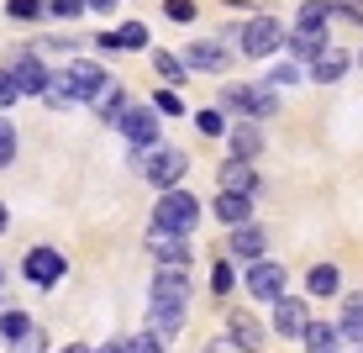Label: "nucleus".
Returning <instances> with one entry per match:
<instances>
[{
  "label": "nucleus",
  "instance_id": "obj_1",
  "mask_svg": "<svg viewBox=\"0 0 363 353\" xmlns=\"http://www.w3.org/2000/svg\"><path fill=\"white\" fill-rule=\"evenodd\" d=\"M195 222H200V200H195V195L164 190V200H153V232L184 237V232H195Z\"/></svg>",
  "mask_w": 363,
  "mask_h": 353
},
{
  "label": "nucleus",
  "instance_id": "obj_2",
  "mask_svg": "<svg viewBox=\"0 0 363 353\" xmlns=\"http://www.w3.org/2000/svg\"><path fill=\"white\" fill-rule=\"evenodd\" d=\"M221 106H232L237 116H247V121H264L279 111V95L264 90V85H227L221 90Z\"/></svg>",
  "mask_w": 363,
  "mask_h": 353
},
{
  "label": "nucleus",
  "instance_id": "obj_3",
  "mask_svg": "<svg viewBox=\"0 0 363 353\" xmlns=\"http://www.w3.org/2000/svg\"><path fill=\"white\" fill-rule=\"evenodd\" d=\"M284 43H290V32H284L274 16H253L242 27V37H237V48H242L247 58H269V53H279Z\"/></svg>",
  "mask_w": 363,
  "mask_h": 353
},
{
  "label": "nucleus",
  "instance_id": "obj_4",
  "mask_svg": "<svg viewBox=\"0 0 363 353\" xmlns=\"http://www.w3.org/2000/svg\"><path fill=\"white\" fill-rule=\"evenodd\" d=\"M184 300H190L184 269H158L153 285H147V311H184Z\"/></svg>",
  "mask_w": 363,
  "mask_h": 353
},
{
  "label": "nucleus",
  "instance_id": "obj_5",
  "mask_svg": "<svg viewBox=\"0 0 363 353\" xmlns=\"http://www.w3.org/2000/svg\"><path fill=\"white\" fill-rule=\"evenodd\" d=\"M184 169H190V158H184L179 148H153V153H143V174L158 190H174V185L184 180Z\"/></svg>",
  "mask_w": 363,
  "mask_h": 353
},
{
  "label": "nucleus",
  "instance_id": "obj_6",
  "mask_svg": "<svg viewBox=\"0 0 363 353\" xmlns=\"http://www.w3.org/2000/svg\"><path fill=\"white\" fill-rule=\"evenodd\" d=\"M58 80L69 85L74 100H100V95H106V69L90 64V58H74L69 69H58Z\"/></svg>",
  "mask_w": 363,
  "mask_h": 353
},
{
  "label": "nucleus",
  "instance_id": "obj_7",
  "mask_svg": "<svg viewBox=\"0 0 363 353\" xmlns=\"http://www.w3.org/2000/svg\"><path fill=\"white\" fill-rule=\"evenodd\" d=\"M121 137H127L137 153H153V148H158V116H153V106H127V116H121Z\"/></svg>",
  "mask_w": 363,
  "mask_h": 353
},
{
  "label": "nucleus",
  "instance_id": "obj_8",
  "mask_svg": "<svg viewBox=\"0 0 363 353\" xmlns=\"http://www.w3.org/2000/svg\"><path fill=\"white\" fill-rule=\"evenodd\" d=\"M21 269H27V280H32V285H43V290H48V285H58V280H64V269H69V264H64V254H58V248H32Z\"/></svg>",
  "mask_w": 363,
  "mask_h": 353
},
{
  "label": "nucleus",
  "instance_id": "obj_9",
  "mask_svg": "<svg viewBox=\"0 0 363 353\" xmlns=\"http://www.w3.org/2000/svg\"><path fill=\"white\" fill-rule=\"evenodd\" d=\"M247 290H253L258 300H284V269L279 264H269V259H258V264H247Z\"/></svg>",
  "mask_w": 363,
  "mask_h": 353
},
{
  "label": "nucleus",
  "instance_id": "obj_10",
  "mask_svg": "<svg viewBox=\"0 0 363 353\" xmlns=\"http://www.w3.org/2000/svg\"><path fill=\"white\" fill-rule=\"evenodd\" d=\"M6 74L16 80V90H21V95H43V90H48V80H53V74L37 64V53H16V58L6 64Z\"/></svg>",
  "mask_w": 363,
  "mask_h": 353
},
{
  "label": "nucleus",
  "instance_id": "obj_11",
  "mask_svg": "<svg viewBox=\"0 0 363 353\" xmlns=\"http://www.w3.org/2000/svg\"><path fill=\"white\" fill-rule=\"evenodd\" d=\"M179 64H184V69H200V74H227V69H232V53H227L221 43H190Z\"/></svg>",
  "mask_w": 363,
  "mask_h": 353
},
{
  "label": "nucleus",
  "instance_id": "obj_12",
  "mask_svg": "<svg viewBox=\"0 0 363 353\" xmlns=\"http://www.w3.org/2000/svg\"><path fill=\"white\" fill-rule=\"evenodd\" d=\"M274 327H279V337H306V327H311L306 300H295V295L274 300Z\"/></svg>",
  "mask_w": 363,
  "mask_h": 353
},
{
  "label": "nucleus",
  "instance_id": "obj_13",
  "mask_svg": "<svg viewBox=\"0 0 363 353\" xmlns=\"http://www.w3.org/2000/svg\"><path fill=\"white\" fill-rule=\"evenodd\" d=\"M227 343L232 348H242V353H264V327H258L253 317H247V311H237V317H227Z\"/></svg>",
  "mask_w": 363,
  "mask_h": 353
},
{
  "label": "nucleus",
  "instance_id": "obj_14",
  "mask_svg": "<svg viewBox=\"0 0 363 353\" xmlns=\"http://www.w3.org/2000/svg\"><path fill=\"white\" fill-rule=\"evenodd\" d=\"M253 190H258L253 163H237V158L221 163V195H253Z\"/></svg>",
  "mask_w": 363,
  "mask_h": 353
},
{
  "label": "nucleus",
  "instance_id": "obj_15",
  "mask_svg": "<svg viewBox=\"0 0 363 353\" xmlns=\"http://www.w3.org/2000/svg\"><path fill=\"white\" fill-rule=\"evenodd\" d=\"M227 143H232V158H237V163H253L258 153H264V132H258L253 121L232 127V132H227Z\"/></svg>",
  "mask_w": 363,
  "mask_h": 353
},
{
  "label": "nucleus",
  "instance_id": "obj_16",
  "mask_svg": "<svg viewBox=\"0 0 363 353\" xmlns=\"http://www.w3.org/2000/svg\"><path fill=\"white\" fill-rule=\"evenodd\" d=\"M153 259L164 264V269H184V264H190V243H184V237H169V232H153Z\"/></svg>",
  "mask_w": 363,
  "mask_h": 353
},
{
  "label": "nucleus",
  "instance_id": "obj_17",
  "mask_svg": "<svg viewBox=\"0 0 363 353\" xmlns=\"http://www.w3.org/2000/svg\"><path fill=\"white\" fill-rule=\"evenodd\" d=\"M347 64H353V58L342 53V48H327V53L316 58V64H311V80H321V85H337L347 74Z\"/></svg>",
  "mask_w": 363,
  "mask_h": 353
},
{
  "label": "nucleus",
  "instance_id": "obj_18",
  "mask_svg": "<svg viewBox=\"0 0 363 353\" xmlns=\"http://www.w3.org/2000/svg\"><path fill=\"white\" fill-rule=\"evenodd\" d=\"M337 343H342L337 322H311L306 327V353H337Z\"/></svg>",
  "mask_w": 363,
  "mask_h": 353
},
{
  "label": "nucleus",
  "instance_id": "obj_19",
  "mask_svg": "<svg viewBox=\"0 0 363 353\" xmlns=\"http://www.w3.org/2000/svg\"><path fill=\"white\" fill-rule=\"evenodd\" d=\"M232 254L247 259V264H258V259H264V232H258V227H237V232H232Z\"/></svg>",
  "mask_w": 363,
  "mask_h": 353
},
{
  "label": "nucleus",
  "instance_id": "obj_20",
  "mask_svg": "<svg viewBox=\"0 0 363 353\" xmlns=\"http://www.w3.org/2000/svg\"><path fill=\"white\" fill-rule=\"evenodd\" d=\"M100 48H147V27L143 21H127L116 32H100Z\"/></svg>",
  "mask_w": 363,
  "mask_h": 353
},
{
  "label": "nucleus",
  "instance_id": "obj_21",
  "mask_svg": "<svg viewBox=\"0 0 363 353\" xmlns=\"http://www.w3.org/2000/svg\"><path fill=\"white\" fill-rule=\"evenodd\" d=\"M337 332L353 337V343H363V290L342 300V322H337Z\"/></svg>",
  "mask_w": 363,
  "mask_h": 353
},
{
  "label": "nucleus",
  "instance_id": "obj_22",
  "mask_svg": "<svg viewBox=\"0 0 363 353\" xmlns=\"http://www.w3.org/2000/svg\"><path fill=\"white\" fill-rule=\"evenodd\" d=\"M216 217L227 222V227H247V217H253V200H247V195H221V200H216Z\"/></svg>",
  "mask_w": 363,
  "mask_h": 353
},
{
  "label": "nucleus",
  "instance_id": "obj_23",
  "mask_svg": "<svg viewBox=\"0 0 363 353\" xmlns=\"http://www.w3.org/2000/svg\"><path fill=\"white\" fill-rule=\"evenodd\" d=\"M290 48L300 58H311V64H316L321 53H327V32H290Z\"/></svg>",
  "mask_w": 363,
  "mask_h": 353
},
{
  "label": "nucleus",
  "instance_id": "obj_24",
  "mask_svg": "<svg viewBox=\"0 0 363 353\" xmlns=\"http://www.w3.org/2000/svg\"><path fill=\"white\" fill-rule=\"evenodd\" d=\"M306 290L311 295H337V264H316L306 274Z\"/></svg>",
  "mask_w": 363,
  "mask_h": 353
},
{
  "label": "nucleus",
  "instance_id": "obj_25",
  "mask_svg": "<svg viewBox=\"0 0 363 353\" xmlns=\"http://www.w3.org/2000/svg\"><path fill=\"white\" fill-rule=\"evenodd\" d=\"M295 32H327V6L321 0H306L295 16Z\"/></svg>",
  "mask_w": 363,
  "mask_h": 353
},
{
  "label": "nucleus",
  "instance_id": "obj_26",
  "mask_svg": "<svg viewBox=\"0 0 363 353\" xmlns=\"http://www.w3.org/2000/svg\"><path fill=\"white\" fill-rule=\"evenodd\" d=\"M147 327H158V337H179L184 332V311H147Z\"/></svg>",
  "mask_w": 363,
  "mask_h": 353
},
{
  "label": "nucleus",
  "instance_id": "obj_27",
  "mask_svg": "<svg viewBox=\"0 0 363 353\" xmlns=\"http://www.w3.org/2000/svg\"><path fill=\"white\" fill-rule=\"evenodd\" d=\"M100 116H106L111 127H121V116H127V95H121L116 85H111L106 95H100Z\"/></svg>",
  "mask_w": 363,
  "mask_h": 353
},
{
  "label": "nucleus",
  "instance_id": "obj_28",
  "mask_svg": "<svg viewBox=\"0 0 363 353\" xmlns=\"http://www.w3.org/2000/svg\"><path fill=\"white\" fill-rule=\"evenodd\" d=\"M32 317H21V311H6V317H0V337H11V343H16V337H27L32 332Z\"/></svg>",
  "mask_w": 363,
  "mask_h": 353
},
{
  "label": "nucleus",
  "instance_id": "obj_29",
  "mask_svg": "<svg viewBox=\"0 0 363 353\" xmlns=\"http://www.w3.org/2000/svg\"><path fill=\"white\" fill-rule=\"evenodd\" d=\"M295 80H306V69H300L295 58H279V64L269 69V85H295Z\"/></svg>",
  "mask_w": 363,
  "mask_h": 353
},
{
  "label": "nucleus",
  "instance_id": "obj_30",
  "mask_svg": "<svg viewBox=\"0 0 363 353\" xmlns=\"http://www.w3.org/2000/svg\"><path fill=\"white\" fill-rule=\"evenodd\" d=\"M153 69H158V74H164V80H169V85H179V80H190V74H184V64H179V58H174V53H153Z\"/></svg>",
  "mask_w": 363,
  "mask_h": 353
},
{
  "label": "nucleus",
  "instance_id": "obj_31",
  "mask_svg": "<svg viewBox=\"0 0 363 353\" xmlns=\"http://www.w3.org/2000/svg\"><path fill=\"white\" fill-rule=\"evenodd\" d=\"M11 353H48V332H43V327H32L27 337H16V343H11Z\"/></svg>",
  "mask_w": 363,
  "mask_h": 353
},
{
  "label": "nucleus",
  "instance_id": "obj_32",
  "mask_svg": "<svg viewBox=\"0 0 363 353\" xmlns=\"http://www.w3.org/2000/svg\"><path fill=\"white\" fill-rule=\"evenodd\" d=\"M43 100H48V106H58V111H64V106H74V95H69V85H64V80H58V74H53V80H48V90H43Z\"/></svg>",
  "mask_w": 363,
  "mask_h": 353
},
{
  "label": "nucleus",
  "instance_id": "obj_33",
  "mask_svg": "<svg viewBox=\"0 0 363 353\" xmlns=\"http://www.w3.org/2000/svg\"><path fill=\"white\" fill-rule=\"evenodd\" d=\"M11 158H16V127H11V121L0 116V169H6Z\"/></svg>",
  "mask_w": 363,
  "mask_h": 353
},
{
  "label": "nucleus",
  "instance_id": "obj_34",
  "mask_svg": "<svg viewBox=\"0 0 363 353\" xmlns=\"http://www.w3.org/2000/svg\"><path fill=\"white\" fill-rule=\"evenodd\" d=\"M232 280H237V274H232V264L221 259L216 269H211V290H216V295H227V290H232Z\"/></svg>",
  "mask_w": 363,
  "mask_h": 353
},
{
  "label": "nucleus",
  "instance_id": "obj_35",
  "mask_svg": "<svg viewBox=\"0 0 363 353\" xmlns=\"http://www.w3.org/2000/svg\"><path fill=\"white\" fill-rule=\"evenodd\" d=\"M127 353H164V343H158L153 332H137L132 343H127Z\"/></svg>",
  "mask_w": 363,
  "mask_h": 353
},
{
  "label": "nucleus",
  "instance_id": "obj_36",
  "mask_svg": "<svg viewBox=\"0 0 363 353\" xmlns=\"http://www.w3.org/2000/svg\"><path fill=\"white\" fill-rule=\"evenodd\" d=\"M200 132H206V137H221V132H227L221 111H200Z\"/></svg>",
  "mask_w": 363,
  "mask_h": 353
},
{
  "label": "nucleus",
  "instance_id": "obj_37",
  "mask_svg": "<svg viewBox=\"0 0 363 353\" xmlns=\"http://www.w3.org/2000/svg\"><path fill=\"white\" fill-rule=\"evenodd\" d=\"M6 11H11V16H16V21H32L37 11H43V0H11Z\"/></svg>",
  "mask_w": 363,
  "mask_h": 353
},
{
  "label": "nucleus",
  "instance_id": "obj_38",
  "mask_svg": "<svg viewBox=\"0 0 363 353\" xmlns=\"http://www.w3.org/2000/svg\"><path fill=\"white\" fill-rule=\"evenodd\" d=\"M169 21H195V0H169Z\"/></svg>",
  "mask_w": 363,
  "mask_h": 353
},
{
  "label": "nucleus",
  "instance_id": "obj_39",
  "mask_svg": "<svg viewBox=\"0 0 363 353\" xmlns=\"http://www.w3.org/2000/svg\"><path fill=\"white\" fill-rule=\"evenodd\" d=\"M16 95H21V90H16V80H11V74H6V69H0V111H6V106H11V100H16Z\"/></svg>",
  "mask_w": 363,
  "mask_h": 353
},
{
  "label": "nucleus",
  "instance_id": "obj_40",
  "mask_svg": "<svg viewBox=\"0 0 363 353\" xmlns=\"http://www.w3.org/2000/svg\"><path fill=\"white\" fill-rule=\"evenodd\" d=\"M79 11H84V0H53V16H79Z\"/></svg>",
  "mask_w": 363,
  "mask_h": 353
},
{
  "label": "nucleus",
  "instance_id": "obj_41",
  "mask_svg": "<svg viewBox=\"0 0 363 353\" xmlns=\"http://www.w3.org/2000/svg\"><path fill=\"white\" fill-rule=\"evenodd\" d=\"M158 111H169V116H179V95H174V90H158Z\"/></svg>",
  "mask_w": 363,
  "mask_h": 353
},
{
  "label": "nucleus",
  "instance_id": "obj_42",
  "mask_svg": "<svg viewBox=\"0 0 363 353\" xmlns=\"http://www.w3.org/2000/svg\"><path fill=\"white\" fill-rule=\"evenodd\" d=\"M84 6H90V11H111L116 0H84Z\"/></svg>",
  "mask_w": 363,
  "mask_h": 353
},
{
  "label": "nucleus",
  "instance_id": "obj_43",
  "mask_svg": "<svg viewBox=\"0 0 363 353\" xmlns=\"http://www.w3.org/2000/svg\"><path fill=\"white\" fill-rule=\"evenodd\" d=\"M100 353H127V348H121V343H106V348H100Z\"/></svg>",
  "mask_w": 363,
  "mask_h": 353
},
{
  "label": "nucleus",
  "instance_id": "obj_44",
  "mask_svg": "<svg viewBox=\"0 0 363 353\" xmlns=\"http://www.w3.org/2000/svg\"><path fill=\"white\" fill-rule=\"evenodd\" d=\"M64 353H90V348H79V343H69V348H64Z\"/></svg>",
  "mask_w": 363,
  "mask_h": 353
},
{
  "label": "nucleus",
  "instance_id": "obj_45",
  "mask_svg": "<svg viewBox=\"0 0 363 353\" xmlns=\"http://www.w3.org/2000/svg\"><path fill=\"white\" fill-rule=\"evenodd\" d=\"M0 232H6V206H0Z\"/></svg>",
  "mask_w": 363,
  "mask_h": 353
},
{
  "label": "nucleus",
  "instance_id": "obj_46",
  "mask_svg": "<svg viewBox=\"0 0 363 353\" xmlns=\"http://www.w3.org/2000/svg\"><path fill=\"white\" fill-rule=\"evenodd\" d=\"M358 6H363V0H347V11H358Z\"/></svg>",
  "mask_w": 363,
  "mask_h": 353
},
{
  "label": "nucleus",
  "instance_id": "obj_47",
  "mask_svg": "<svg viewBox=\"0 0 363 353\" xmlns=\"http://www.w3.org/2000/svg\"><path fill=\"white\" fill-rule=\"evenodd\" d=\"M0 290H6V274H0Z\"/></svg>",
  "mask_w": 363,
  "mask_h": 353
},
{
  "label": "nucleus",
  "instance_id": "obj_48",
  "mask_svg": "<svg viewBox=\"0 0 363 353\" xmlns=\"http://www.w3.org/2000/svg\"><path fill=\"white\" fill-rule=\"evenodd\" d=\"M211 353H227V348H211Z\"/></svg>",
  "mask_w": 363,
  "mask_h": 353
}]
</instances>
